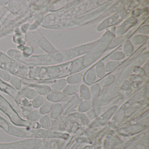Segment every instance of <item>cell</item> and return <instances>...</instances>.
<instances>
[{
    "mask_svg": "<svg viewBox=\"0 0 149 149\" xmlns=\"http://www.w3.org/2000/svg\"><path fill=\"white\" fill-rule=\"evenodd\" d=\"M7 54L22 64L29 66H54L62 61L64 59L63 52L61 51L27 56L18 49H10L8 50Z\"/></svg>",
    "mask_w": 149,
    "mask_h": 149,
    "instance_id": "cell-1",
    "label": "cell"
},
{
    "mask_svg": "<svg viewBox=\"0 0 149 149\" xmlns=\"http://www.w3.org/2000/svg\"><path fill=\"white\" fill-rule=\"evenodd\" d=\"M42 139L28 138L10 143H0V149H38L42 144Z\"/></svg>",
    "mask_w": 149,
    "mask_h": 149,
    "instance_id": "cell-2",
    "label": "cell"
},
{
    "mask_svg": "<svg viewBox=\"0 0 149 149\" xmlns=\"http://www.w3.org/2000/svg\"><path fill=\"white\" fill-rule=\"evenodd\" d=\"M26 35L27 38L45 52L51 53L56 51V49L45 38L39 29L28 31Z\"/></svg>",
    "mask_w": 149,
    "mask_h": 149,
    "instance_id": "cell-3",
    "label": "cell"
},
{
    "mask_svg": "<svg viewBox=\"0 0 149 149\" xmlns=\"http://www.w3.org/2000/svg\"><path fill=\"white\" fill-rule=\"evenodd\" d=\"M0 91L7 94L12 97L19 107L21 109L31 105V101L26 99L19 91L14 88L10 84L0 79Z\"/></svg>",
    "mask_w": 149,
    "mask_h": 149,
    "instance_id": "cell-4",
    "label": "cell"
},
{
    "mask_svg": "<svg viewBox=\"0 0 149 149\" xmlns=\"http://www.w3.org/2000/svg\"><path fill=\"white\" fill-rule=\"evenodd\" d=\"M20 92L25 98L29 101L33 100L38 95L34 89L31 87L23 88L21 90Z\"/></svg>",
    "mask_w": 149,
    "mask_h": 149,
    "instance_id": "cell-5",
    "label": "cell"
},
{
    "mask_svg": "<svg viewBox=\"0 0 149 149\" xmlns=\"http://www.w3.org/2000/svg\"><path fill=\"white\" fill-rule=\"evenodd\" d=\"M47 101V97L45 96L38 95L31 101L32 107L34 109H39Z\"/></svg>",
    "mask_w": 149,
    "mask_h": 149,
    "instance_id": "cell-6",
    "label": "cell"
},
{
    "mask_svg": "<svg viewBox=\"0 0 149 149\" xmlns=\"http://www.w3.org/2000/svg\"><path fill=\"white\" fill-rule=\"evenodd\" d=\"M10 85L18 91L22 89V82L21 79L15 76L11 75V78L9 81Z\"/></svg>",
    "mask_w": 149,
    "mask_h": 149,
    "instance_id": "cell-7",
    "label": "cell"
},
{
    "mask_svg": "<svg viewBox=\"0 0 149 149\" xmlns=\"http://www.w3.org/2000/svg\"><path fill=\"white\" fill-rule=\"evenodd\" d=\"M39 123L41 128L42 127L43 130H49L51 129V122L49 118L47 115H42L39 120Z\"/></svg>",
    "mask_w": 149,
    "mask_h": 149,
    "instance_id": "cell-8",
    "label": "cell"
},
{
    "mask_svg": "<svg viewBox=\"0 0 149 149\" xmlns=\"http://www.w3.org/2000/svg\"><path fill=\"white\" fill-rule=\"evenodd\" d=\"M42 114L39 111V110H33L26 117V119L31 122H37L40 120Z\"/></svg>",
    "mask_w": 149,
    "mask_h": 149,
    "instance_id": "cell-9",
    "label": "cell"
},
{
    "mask_svg": "<svg viewBox=\"0 0 149 149\" xmlns=\"http://www.w3.org/2000/svg\"><path fill=\"white\" fill-rule=\"evenodd\" d=\"M18 50L20 51L23 54L29 56L32 55L33 53L34 49L33 47L29 44H26L23 46L17 47Z\"/></svg>",
    "mask_w": 149,
    "mask_h": 149,
    "instance_id": "cell-10",
    "label": "cell"
},
{
    "mask_svg": "<svg viewBox=\"0 0 149 149\" xmlns=\"http://www.w3.org/2000/svg\"><path fill=\"white\" fill-rule=\"evenodd\" d=\"M53 107L52 102L49 101H46L39 110L42 115H45L49 113Z\"/></svg>",
    "mask_w": 149,
    "mask_h": 149,
    "instance_id": "cell-11",
    "label": "cell"
},
{
    "mask_svg": "<svg viewBox=\"0 0 149 149\" xmlns=\"http://www.w3.org/2000/svg\"><path fill=\"white\" fill-rule=\"evenodd\" d=\"M47 99L49 101L51 102H57L60 101L62 98V95L61 93L57 91H54L50 92L49 95L46 97Z\"/></svg>",
    "mask_w": 149,
    "mask_h": 149,
    "instance_id": "cell-12",
    "label": "cell"
},
{
    "mask_svg": "<svg viewBox=\"0 0 149 149\" xmlns=\"http://www.w3.org/2000/svg\"><path fill=\"white\" fill-rule=\"evenodd\" d=\"M11 74L6 70L0 69V79L6 82H8L11 78Z\"/></svg>",
    "mask_w": 149,
    "mask_h": 149,
    "instance_id": "cell-13",
    "label": "cell"
},
{
    "mask_svg": "<svg viewBox=\"0 0 149 149\" xmlns=\"http://www.w3.org/2000/svg\"><path fill=\"white\" fill-rule=\"evenodd\" d=\"M63 81L62 80H59L53 84L51 87V90L54 91H57L61 90L63 87Z\"/></svg>",
    "mask_w": 149,
    "mask_h": 149,
    "instance_id": "cell-14",
    "label": "cell"
},
{
    "mask_svg": "<svg viewBox=\"0 0 149 149\" xmlns=\"http://www.w3.org/2000/svg\"><path fill=\"white\" fill-rule=\"evenodd\" d=\"M51 116L52 118H56L60 114V111H61V106L60 104H56L54 106L51 110Z\"/></svg>",
    "mask_w": 149,
    "mask_h": 149,
    "instance_id": "cell-15",
    "label": "cell"
},
{
    "mask_svg": "<svg viewBox=\"0 0 149 149\" xmlns=\"http://www.w3.org/2000/svg\"><path fill=\"white\" fill-rule=\"evenodd\" d=\"M21 109L22 110V116L26 117L33 111V108L32 104H31L26 107H23Z\"/></svg>",
    "mask_w": 149,
    "mask_h": 149,
    "instance_id": "cell-16",
    "label": "cell"
},
{
    "mask_svg": "<svg viewBox=\"0 0 149 149\" xmlns=\"http://www.w3.org/2000/svg\"><path fill=\"white\" fill-rule=\"evenodd\" d=\"M1 21H0V29H1Z\"/></svg>",
    "mask_w": 149,
    "mask_h": 149,
    "instance_id": "cell-17",
    "label": "cell"
}]
</instances>
